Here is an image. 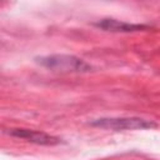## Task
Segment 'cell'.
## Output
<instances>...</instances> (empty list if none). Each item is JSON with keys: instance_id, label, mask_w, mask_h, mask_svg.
Returning a JSON list of instances; mask_svg holds the SVG:
<instances>
[{"instance_id": "277c9868", "label": "cell", "mask_w": 160, "mask_h": 160, "mask_svg": "<svg viewBox=\"0 0 160 160\" xmlns=\"http://www.w3.org/2000/svg\"><path fill=\"white\" fill-rule=\"evenodd\" d=\"M95 26H98L105 31H112V32H135V31H141V30H145L149 28L148 25L130 24V22H125L121 20L111 19V18L101 19L100 21H98L95 24Z\"/></svg>"}, {"instance_id": "6da1fadb", "label": "cell", "mask_w": 160, "mask_h": 160, "mask_svg": "<svg viewBox=\"0 0 160 160\" xmlns=\"http://www.w3.org/2000/svg\"><path fill=\"white\" fill-rule=\"evenodd\" d=\"M36 61L46 69L60 72H86L91 70V66L86 61L74 55L54 54L36 58Z\"/></svg>"}, {"instance_id": "7a4b0ae2", "label": "cell", "mask_w": 160, "mask_h": 160, "mask_svg": "<svg viewBox=\"0 0 160 160\" xmlns=\"http://www.w3.org/2000/svg\"><path fill=\"white\" fill-rule=\"evenodd\" d=\"M92 126L110 130H142L156 128V124L141 118H100L90 122Z\"/></svg>"}, {"instance_id": "3957f363", "label": "cell", "mask_w": 160, "mask_h": 160, "mask_svg": "<svg viewBox=\"0 0 160 160\" xmlns=\"http://www.w3.org/2000/svg\"><path fill=\"white\" fill-rule=\"evenodd\" d=\"M9 135L26 140L32 144H38V145L50 146V145H58L59 142H61V140L56 136L49 135L44 131L30 130V129H12L11 131H9Z\"/></svg>"}]
</instances>
